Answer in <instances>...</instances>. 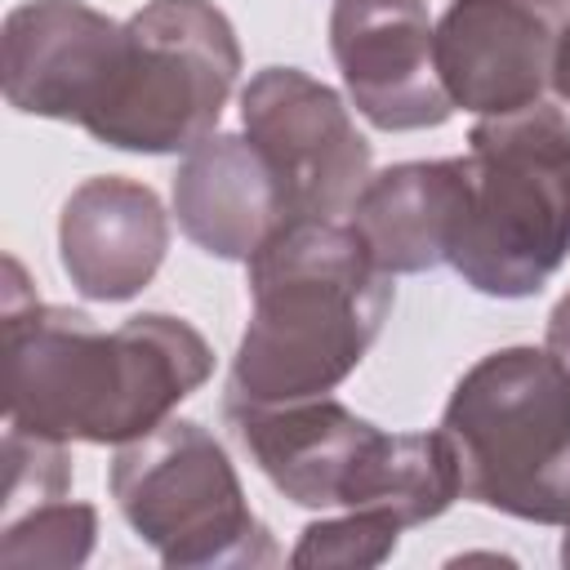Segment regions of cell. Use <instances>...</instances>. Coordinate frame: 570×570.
I'll return each mask as SVG.
<instances>
[{"label":"cell","mask_w":570,"mask_h":570,"mask_svg":"<svg viewBox=\"0 0 570 570\" xmlns=\"http://www.w3.org/2000/svg\"><path fill=\"white\" fill-rule=\"evenodd\" d=\"M232 71L227 22L200 0H160L129 31H111L80 125L116 147H183L218 116Z\"/></svg>","instance_id":"277c9868"},{"label":"cell","mask_w":570,"mask_h":570,"mask_svg":"<svg viewBox=\"0 0 570 570\" xmlns=\"http://www.w3.org/2000/svg\"><path fill=\"white\" fill-rule=\"evenodd\" d=\"M566 22L570 0H459L436 40L441 80L476 111H517L539 94Z\"/></svg>","instance_id":"52a82bcc"},{"label":"cell","mask_w":570,"mask_h":570,"mask_svg":"<svg viewBox=\"0 0 570 570\" xmlns=\"http://www.w3.org/2000/svg\"><path fill=\"white\" fill-rule=\"evenodd\" d=\"M178 209L187 232L218 254L254 249L263 227L272 218H285L267 160L227 142H214L191 156L178 183Z\"/></svg>","instance_id":"30bf717a"},{"label":"cell","mask_w":570,"mask_h":570,"mask_svg":"<svg viewBox=\"0 0 570 570\" xmlns=\"http://www.w3.org/2000/svg\"><path fill=\"white\" fill-rule=\"evenodd\" d=\"M370 263L361 232L325 223H289L263 240L254 258L258 316L236 361V392L276 401L347 374L387 303Z\"/></svg>","instance_id":"7a4b0ae2"},{"label":"cell","mask_w":570,"mask_h":570,"mask_svg":"<svg viewBox=\"0 0 570 570\" xmlns=\"http://www.w3.org/2000/svg\"><path fill=\"white\" fill-rule=\"evenodd\" d=\"M62 258L85 294L125 298L160 258L156 200L125 183H89L67 205Z\"/></svg>","instance_id":"ba28073f"},{"label":"cell","mask_w":570,"mask_h":570,"mask_svg":"<svg viewBox=\"0 0 570 570\" xmlns=\"http://www.w3.org/2000/svg\"><path fill=\"white\" fill-rule=\"evenodd\" d=\"M472 142L445 258L485 294H530L570 249V129L534 107Z\"/></svg>","instance_id":"3957f363"},{"label":"cell","mask_w":570,"mask_h":570,"mask_svg":"<svg viewBox=\"0 0 570 570\" xmlns=\"http://www.w3.org/2000/svg\"><path fill=\"white\" fill-rule=\"evenodd\" d=\"M463 205V160L405 165L383 174L361 196L356 232L379 267H428L450 254L454 218Z\"/></svg>","instance_id":"9c48e42d"},{"label":"cell","mask_w":570,"mask_h":570,"mask_svg":"<svg viewBox=\"0 0 570 570\" xmlns=\"http://www.w3.org/2000/svg\"><path fill=\"white\" fill-rule=\"evenodd\" d=\"M205 374V347L187 325L134 316L111 338L76 312L9 307V419L31 432H80L94 441L147 428Z\"/></svg>","instance_id":"6da1fadb"},{"label":"cell","mask_w":570,"mask_h":570,"mask_svg":"<svg viewBox=\"0 0 570 570\" xmlns=\"http://www.w3.org/2000/svg\"><path fill=\"white\" fill-rule=\"evenodd\" d=\"M245 125L263 142V160L281 191V209L298 223L338 209L365 169V142L347 129L338 102L298 71H267L245 94Z\"/></svg>","instance_id":"8992f818"},{"label":"cell","mask_w":570,"mask_h":570,"mask_svg":"<svg viewBox=\"0 0 570 570\" xmlns=\"http://www.w3.org/2000/svg\"><path fill=\"white\" fill-rule=\"evenodd\" d=\"M445 423L485 476L481 494H499L494 503H508L512 485L530 494L534 472L548 499L543 481L570 459V374L539 352L490 356L459 383Z\"/></svg>","instance_id":"5b68a950"}]
</instances>
